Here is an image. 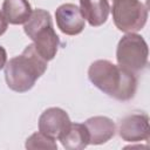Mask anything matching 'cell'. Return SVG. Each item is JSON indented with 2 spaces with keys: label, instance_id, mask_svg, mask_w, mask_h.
Returning <instances> with one entry per match:
<instances>
[{
  "label": "cell",
  "instance_id": "1",
  "mask_svg": "<svg viewBox=\"0 0 150 150\" xmlns=\"http://www.w3.org/2000/svg\"><path fill=\"white\" fill-rule=\"evenodd\" d=\"M88 79L101 91L118 101H129L136 94V74L109 60L94 61L89 66Z\"/></svg>",
  "mask_w": 150,
  "mask_h": 150
},
{
  "label": "cell",
  "instance_id": "2",
  "mask_svg": "<svg viewBox=\"0 0 150 150\" xmlns=\"http://www.w3.org/2000/svg\"><path fill=\"white\" fill-rule=\"evenodd\" d=\"M47 70V61L38 53L34 43L26 46L22 53L5 64L7 87L16 93L30 90Z\"/></svg>",
  "mask_w": 150,
  "mask_h": 150
},
{
  "label": "cell",
  "instance_id": "3",
  "mask_svg": "<svg viewBox=\"0 0 150 150\" xmlns=\"http://www.w3.org/2000/svg\"><path fill=\"white\" fill-rule=\"evenodd\" d=\"M23 30L34 42L38 53L47 62L55 57L60 46V39L53 28L52 16L48 11L42 8L34 9L25 23Z\"/></svg>",
  "mask_w": 150,
  "mask_h": 150
},
{
  "label": "cell",
  "instance_id": "4",
  "mask_svg": "<svg viewBox=\"0 0 150 150\" xmlns=\"http://www.w3.org/2000/svg\"><path fill=\"white\" fill-rule=\"evenodd\" d=\"M148 56V45L139 34L127 33L118 41L116 48V60L121 67L136 74L146 67Z\"/></svg>",
  "mask_w": 150,
  "mask_h": 150
},
{
  "label": "cell",
  "instance_id": "5",
  "mask_svg": "<svg viewBox=\"0 0 150 150\" xmlns=\"http://www.w3.org/2000/svg\"><path fill=\"white\" fill-rule=\"evenodd\" d=\"M112 21L124 33L141 30L148 20V9L139 0H110Z\"/></svg>",
  "mask_w": 150,
  "mask_h": 150
},
{
  "label": "cell",
  "instance_id": "6",
  "mask_svg": "<svg viewBox=\"0 0 150 150\" xmlns=\"http://www.w3.org/2000/svg\"><path fill=\"white\" fill-rule=\"evenodd\" d=\"M70 124L71 121L68 114L59 107L46 109L39 117V131L54 141L60 139Z\"/></svg>",
  "mask_w": 150,
  "mask_h": 150
},
{
  "label": "cell",
  "instance_id": "7",
  "mask_svg": "<svg viewBox=\"0 0 150 150\" xmlns=\"http://www.w3.org/2000/svg\"><path fill=\"white\" fill-rule=\"evenodd\" d=\"M118 135L125 142L135 143L149 139V116L144 112L124 116L118 124Z\"/></svg>",
  "mask_w": 150,
  "mask_h": 150
},
{
  "label": "cell",
  "instance_id": "8",
  "mask_svg": "<svg viewBox=\"0 0 150 150\" xmlns=\"http://www.w3.org/2000/svg\"><path fill=\"white\" fill-rule=\"evenodd\" d=\"M55 19L59 29L66 35H77L86 26L80 8L74 4H63L55 11Z\"/></svg>",
  "mask_w": 150,
  "mask_h": 150
},
{
  "label": "cell",
  "instance_id": "9",
  "mask_svg": "<svg viewBox=\"0 0 150 150\" xmlns=\"http://www.w3.org/2000/svg\"><path fill=\"white\" fill-rule=\"evenodd\" d=\"M89 135V144L100 145L107 143L115 136L116 125L114 121L107 116L89 117L84 123Z\"/></svg>",
  "mask_w": 150,
  "mask_h": 150
},
{
  "label": "cell",
  "instance_id": "10",
  "mask_svg": "<svg viewBox=\"0 0 150 150\" xmlns=\"http://www.w3.org/2000/svg\"><path fill=\"white\" fill-rule=\"evenodd\" d=\"M80 11L90 26L100 27L108 20L110 5L108 0H80Z\"/></svg>",
  "mask_w": 150,
  "mask_h": 150
},
{
  "label": "cell",
  "instance_id": "11",
  "mask_svg": "<svg viewBox=\"0 0 150 150\" xmlns=\"http://www.w3.org/2000/svg\"><path fill=\"white\" fill-rule=\"evenodd\" d=\"M1 9L7 22L12 25H25L33 12L28 0H4Z\"/></svg>",
  "mask_w": 150,
  "mask_h": 150
},
{
  "label": "cell",
  "instance_id": "12",
  "mask_svg": "<svg viewBox=\"0 0 150 150\" xmlns=\"http://www.w3.org/2000/svg\"><path fill=\"white\" fill-rule=\"evenodd\" d=\"M59 141L67 150H81L89 144V135L83 123H71Z\"/></svg>",
  "mask_w": 150,
  "mask_h": 150
},
{
  "label": "cell",
  "instance_id": "13",
  "mask_svg": "<svg viewBox=\"0 0 150 150\" xmlns=\"http://www.w3.org/2000/svg\"><path fill=\"white\" fill-rule=\"evenodd\" d=\"M25 146L27 149H52V150H56L57 149V144L54 139L47 137L46 135H43L42 132H34L33 135H30L27 139H26V144Z\"/></svg>",
  "mask_w": 150,
  "mask_h": 150
},
{
  "label": "cell",
  "instance_id": "14",
  "mask_svg": "<svg viewBox=\"0 0 150 150\" xmlns=\"http://www.w3.org/2000/svg\"><path fill=\"white\" fill-rule=\"evenodd\" d=\"M7 27H8V22H7V20L5 19L2 12L0 11V36H1L2 34H5V32L7 30Z\"/></svg>",
  "mask_w": 150,
  "mask_h": 150
},
{
  "label": "cell",
  "instance_id": "15",
  "mask_svg": "<svg viewBox=\"0 0 150 150\" xmlns=\"http://www.w3.org/2000/svg\"><path fill=\"white\" fill-rule=\"evenodd\" d=\"M7 62V53H6V49L0 46V70L2 68H5V64Z\"/></svg>",
  "mask_w": 150,
  "mask_h": 150
}]
</instances>
